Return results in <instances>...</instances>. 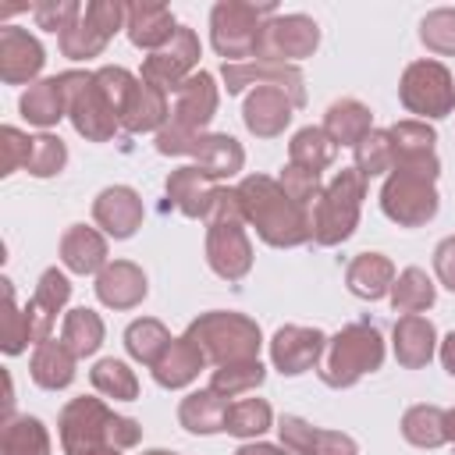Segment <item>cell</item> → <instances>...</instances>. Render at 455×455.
Here are the masks:
<instances>
[{"instance_id":"cell-1","label":"cell","mask_w":455,"mask_h":455,"mask_svg":"<svg viewBox=\"0 0 455 455\" xmlns=\"http://www.w3.org/2000/svg\"><path fill=\"white\" fill-rule=\"evenodd\" d=\"M235 196L242 203L245 220L256 224L263 242H270V245H302V242L313 238L309 210L299 206L295 199H288L277 181H270L263 174H252L235 188Z\"/></svg>"},{"instance_id":"cell-2","label":"cell","mask_w":455,"mask_h":455,"mask_svg":"<svg viewBox=\"0 0 455 455\" xmlns=\"http://www.w3.org/2000/svg\"><path fill=\"white\" fill-rule=\"evenodd\" d=\"M142 437L139 423L114 416L100 398H75L60 412V444L68 455H89L100 448H132Z\"/></svg>"},{"instance_id":"cell-3","label":"cell","mask_w":455,"mask_h":455,"mask_svg":"<svg viewBox=\"0 0 455 455\" xmlns=\"http://www.w3.org/2000/svg\"><path fill=\"white\" fill-rule=\"evenodd\" d=\"M434 178H437V156H412V160H398L395 174L387 178L384 192H380V206L384 213L402 224V228H419L437 213V192H434Z\"/></svg>"},{"instance_id":"cell-4","label":"cell","mask_w":455,"mask_h":455,"mask_svg":"<svg viewBox=\"0 0 455 455\" xmlns=\"http://www.w3.org/2000/svg\"><path fill=\"white\" fill-rule=\"evenodd\" d=\"M242 220H245V213H242L238 196L220 188L213 206H210V213H206V224H210V231H206V259L228 281H238L252 267V249H249V238L242 231Z\"/></svg>"},{"instance_id":"cell-5","label":"cell","mask_w":455,"mask_h":455,"mask_svg":"<svg viewBox=\"0 0 455 455\" xmlns=\"http://www.w3.org/2000/svg\"><path fill=\"white\" fill-rule=\"evenodd\" d=\"M384 363V341L373 323H348L338 331L327 345V355L320 363V380L331 387H348L363 373L377 370Z\"/></svg>"},{"instance_id":"cell-6","label":"cell","mask_w":455,"mask_h":455,"mask_svg":"<svg viewBox=\"0 0 455 455\" xmlns=\"http://www.w3.org/2000/svg\"><path fill=\"white\" fill-rule=\"evenodd\" d=\"M185 338L196 341L203 355L220 366L249 363L259 352V327L242 313H206L185 331Z\"/></svg>"},{"instance_id":"cell-7","label":"cell","mask_w":455,"mask_h":455,"mask_svg":"<svg viewBox=\"0 0 455 455\" xmlns=\"http://www.w3.org/2000/svg\"><path fill=\"white\" fill-rule=\"evenodd\" d=\"M363 185L366 178L352 167L341 171L313 203L309 220H313V242L316 245H338L352 235L355 220H359V203H363Z\"/></svg>"},{"instance_id":"cell-8","label":"cell","mask_w":455,"mask_h":455,"mask_svg":"<svg viewBox=\"0 0 455 455\" xmlns=\"http://www.w3.org/2000/svg\"><path fill=\"white\" fill-rule=\"evenodd\" d=\"M60 89H64V100H68V114L75 121V128L92 139V142H107L117 128V110L110 107V100L103 96L96 75H85V71H68V75H57Z\"/></svg>"},{"instance_id":"cell-9","label":"cell","mask_w":455,"mask_h":455,"mask_svg":"<svg viewBox=\"0 0 455 455\" xmlns=\"http://www.w3.org/2000/svg\"><path fill=\"white\" fill-rule=\"evenodd\" d=\"M274 14V4H217L213 7V46L220 57H256L259 36H263V18Z\"/></svg>"},{"instance_id":"cell-10","label":"cell","mask_w":455,"mask_h":455,"mask_svg":"<svg viewBox=\"0 0 455 455\" xmlns=\"http://www.w3.org/2000/svg\"><path fill=\"white\" fill-rule=\"evenodd\" d=\"M128 18V11L121 4H110V0H96V4H85L82 14L60 32V50L75 60L82 57H96L110 36L121 28V21Z\"/></svg>"},{"instance_id":"cell-11","label":"cell","mask_w":455,"mask_h":455,"mask_svg":"<svg viewBox=\"0 0 455 455\" xmlns=\"http://www.w3.org/2000/svg\"><path fill=\"white\" fill-rule=\"evenodd\" d=\"M402 103L412 110V114H423V117H444L451 114L455 107V85H451V75L444 71V64L437 60H416L405 68V78H402Z\"/></svg>"},{"instance_id":"cell-12","label":"cell","mask_w":455,"mask_h":455,"mask_svg":"<svg viewBox=\"0 0 455 455\" xmlns=\"http://www.w3.org/2000/svg\"><path fill=\"white\" fill-rule=\"evenodd\" d=\"M316 43H320L316 21H309L306 14H284V18H274L263 25L256 60H277V64L302 60L316 50Z\"/></svg>"},{"instance_id":"cell-13","label":"cell","mask_w":455,"mask_h":455,"mask_svg":"<svg viewBox=\"0 0 455 455\" xmlns=\"http://www.w3.org/2000/svg\"><path fill=\"white\" fill-rule=\"evenodd\" d=\"M196 57H199V39L192 36V28H178L167 46H160L153 57H146L142 82H149V85H156L164 92H174L192 75Z\"/></svg>"},{"instance_id":"cell-14","label":"cell","mask_w":455,"mask_h":455,"mask_svg":"<svg viewBox=\"0 0 455 455\" xmlns=\"http://www.w3.org/2000/svg\"><path fill=\"white\" fill-rule=\"evenodd\" d=\"M224 82L228 92H242L249 82L281 89L295 107L306 103V89H302V75L291 64H277V60H249V64H224Z\"/></svg>"},{"instance_id":"cell-15","label":"cell","mask_w":455,"mask_h":455,"mask_svg":"<svg viewBox=\"0 0 455 455\" xmlns=\"http://www.w3.org/2000/svg\"><path fill=\"white\" fill-rule=\"evenodd\" d=\"M217 110V89L206 71H192L178 89H174V107H171V124L181 132L199 135L206 121Z\"/></svg>"},{"instance_id":"cell-16","label":"cell","mask_w":455,"mask_h":455,"mask_svg":"<svg viewBox=\"0 0 455 455\" xmlns=\"http://www.w3.org/2000/svg\"><path fill=\"white\" fill-rule=\"evenodd\" d=\"M320 352H323V334L316 327H295V323H288L270 341V359L288 377L306 373L309 366H316Z\"/></svg>"},{"instance_id":"cell-17","label":"cell","mask_w":455,"mask_h":455,"mask_svg":"<svg viewBox=\"0 0 455 455\" xmlns=\"http://www.w3.org/2000/svg\"><path fill=\"white\" fill-rule=\"evenodd\" d=\"M39 68H43V46L25 28L7 25L0 32V78L18 85V82H28L32 75H39Z\"/></svg>"},{"instance_id":"cell-18","label":"cell","mask_w":455,"mask_h":455,"mask_svg":"<svg viewBox=\"0 0 455 455\" xmlns=\"http://www.w3.org/2000/svg\"><path fill=\"white\" fill-rule=\"evenodd\" d=\"M217 185L206 171H199L196 164L188 167H178L171 178H167V199L185 213V217H206L213 199H217Z\"/></svg>"},{"instance_id":"cell-19","label":"cell","mask_w":455,"mask_h":455,"mask_svg":"<svg viewBox=\"0 0 455 455\" xmlns=\"http://www.w3.org/2000/svg\"><path fill=\"white\" fill-rule=\"evenodd\" d=\"M92 217H96V224H103L107 235L128 238L142 220V203L128 185H114V188L100 192V199L92 206Z\"/></svg>"},{"instance_id":"cell-20","label":"cell","mask_w":455,"mask_h":455,"mask_svg":"<svg viewBox=\"0 0 455 455\" xmlns=\"http://www.w3.org/2000/svg\"><path fill=\"white\" fill-rule=\"evenodd\" d=\"M291 110H295V103H291L281 89L259 85V89L245 100V124H249L252 135L270 139V135L284 132V124L291 121Z\"/></svg>"},{"instance_id":"cell-21","label":"cell","mask_w":455,"mask_h":455,"mask_svg":"<svg viewBox=\"0 0 455 455\" xmlns=\"http://www.w3.org/2000/svg\"><path fill=\"white\" fill-rule=\"evenodd\" d=\"M124 11H128L124 28H128V39H132L135 46H146V50L167 46V43L174 39V32H178L171 11L160 7V4H132V7H124Z\"/></svg>"},{"instance_id":"cell-22","label":"cell","mask_w":455,"mask_h":455,"mask_svg":"<svg viewBox=\"0 0 455 455\" xmlns=\"http://www.w3.org/2000/svg\"><path fill=\"white\" fill-rule=\"evenodd\" d=\"M96 295L103 306H114V309H128L135 306L139 299H146V277L135 263H114V267H103V274L96 277Z\"/></svg>"},{"instance_id":"cell-23","label":"cell","mask_w":455,"mask_h":455,"mask_svg":"<svg viewBox=\"0 0 455 455\" xmlns=\"http://www.w3.org/2000/svg\"><path fill=\"white\" fill-rule=\"evenodd\" d=\"M203 366H206L203 348H199L196 341H188V338H178V341H171L167 352L156 359L153 377H156V384H164V387H185L188 380H196V373H199Z\"/></svg>"},{"instance_id":"cell-24","label":"cell","mask_w":455,"mask_h":455,"mask_svg":"<svg viewBox=\"0 0 455 455\" xmlns=\"http://www.w3.org/2000/svg\"><path fill=\"white\" fill-rule=\"evenodd\" d=\"M395 355L402 366H427L434 355V323L419 313H409L395 323Z\"/></svg>"},{"instance_id":"cell-25","label":"cell","mask_w":455,"mask_h":455,"mask_svg":"<svg viewBox=\"0 0 455 455\" xmlns=\"http://www.w3.org/2000/svg\"><path fill=\"white\" fill-rule=\"evenodd\" d=\"M345 281H348V291L352 295H359V299H380L395 284V267L380 252H359L348 263Z\"/></svg>"},{"instance_id":"cell-26","label":"cell","mask_w":455,"mask_h":455,"mask_svg":"<svg viewBox=\"0 0 455 455\" xmlns=\"http://www.w3.org/2000/svg\"><path fill=\"white\" fill-rule=\"evenodd\" d=\"M75 352L64 345V341H43L32 355V380L46 391H57V387H68L75 380Z\"/></svg>"},{"instance_id":"cell-27","label":"cell","mask_w":455,"mask_h":455,"mask_svg":"<svg viewBox=\"0 0 455 455\" xmlns=\"http://www.w3.org/2000/svg\"><path fill=\"white\" fill-rule=\"evenodd\" d=\"M323 132L331 135L334 146H359L373 128H370V110L359 100H338L327 107Z\"/></svg>"},{"instance_id":"cell-28","label":"cell","mask_w":455,"mask_h":455,"mask_svg":"<svg viewBox=\"0 0 455 455\" xmlns=\"http://www.w3.org/2000/svg\"><path fill=\"white\" fill-rule=\"evenodd\" d=\"M167 92L149 85V82H139L135 92L128 96L124 110H121V121L128 132H149V128H160L164 117H167Z\"/></svg>"},{"instance_id":"cell-29","label":"cell","mask_w":455,"mask_h":455,"mask_svg":"<svg viewBox=\"0 0 455 455\" xmlns=\"http://www.w3.org/2000/svg\"><path fill=\"white\" fill-rule=\"evenodd\" d=\"M60 256H64L68 270H75V274H92V270H100V267L107 263V242H103L92 228L75 224V228L60 238Z\"/></svg>"},{"instance_id":"cell-30","label":"cell","mask_w":455,"mask_h":455,"mask_svg":"<svg viewBox=\"0 0 455 455\" xmlns=\"http://www.w3.org/2000/svg\"><path fill=\"white\" fill-rule=\"evenodd\" d=\"M178 419L192 434H217V430H224V419H228V398L217 395V391H210V387L206 391H192L181 402Z\"/></svg>"},{"instance_id":"cell-31","label":"cell","mask_w":455,"mask_h":455,"mask_svg":"<svg viewBox=\"0 0 455 455\" xmlns=\"http://www.w3.org/2000/svg\"><path fill=\"white\" fill-rule=\"evenodd\" d=\"M192 156H196V167L206 171L210 178H228V174H235V171L242 167V160H245V156H242V146H238L231 135H199Z\"/></svg>"},{"instance_id":"cell-32","label":"cell","mask_w":455,"mask_h":455,"mask_svg":"<svg viewBox=\"0 0 455 455\" xmlns=\"http://www.w3.org/2000/svg\"><path fill=\"white\" fill-rule=\"evenodd\" d=\"M0 448L4 455H50V437H46V427L32 416H7Z\"/></svg>"},{"instance_id":"cell-33","label":"cell","mask_w":455,"mask_h":455,"mask_svg":"<svg viewBox=\"0 0 455 455\" xmlns=\"http://www.w3.org/2000/svg\"><path fill=\"white\" fill-rule=\"evenodd\" d=\"M64 110H68V100H64V89H60L57 78L36 82V85H28V92L21 96V114H25V121L43 124V128H46V124H57Z\"/></svg>"},{"instance_id":"cell-34","label":"cell","mask_w":455,"mask_h":455,"mask_svg":"<svg viewBox=\"0 0 455 455\" xmlns=\"http://www.w3.org/2000/svg\"><path fill=\"white\" fill-rule=\"evenodd\" d=\"M402 434L419 448H437L448 441V412L437 405H412L402 419Z\"/></svg>"},{"instance_id":"cell-35","label":"cell","mask_w":455,"mask_h":455,"mask_svg":"<svg viewBox=\"0 0 455 455\" xmlns=\"http://www.w3.org/2000/svg\"><path fill=\"white\" fill-rule=\"evenodd\" d=\"M338 156V146L331 142V135L323 128H302L295 139H291V164L295 167H306L313 174H320L323 167H331Z\"/></svg>"},{"instance_id":"cell-36","label":"cell","mask_w":455,"mask_h":455,"mask_svg":"<svg viewBox=\"0 0 455 455\" xmlns=\"http://www.w3.org/2000/svg\"><path fill=\"white\" fill-rule=\"evenodd\" d=\"M391 306H395L398 313H405V316L430 309V306H434V284H430V277H427L419 267L402 270L398 281L391 284Z\"/></svg>"},{"instance_id":"cell-37","label":"cell","mask_w":455,"mask_h":455,"mask_svg":"<svg viewBox=\"0 0 455 455\" xmlns=\"http://www.w3.org/2000/svg\"><path fill=\"white\" fill-rule=\"evenodd\" d=\"M60 341L82 359V355H92L103 341V320L92 313V309H71L64 316V334Z\"/></svg>"},{"instance_id":"cell-38","label":"cell","mask_w":455,"mask_h":455,"mask_svg":"<svg viewBox=\"0 0 455 455\" xmlns=\"http://www.w3.org/2000/svg\"><path fill=\"white\" fill-rule=\"evenodd\" d=\"M124 345H128V352L139 359V363H146V366H156V359L167 352V345H171V334L164 331V323H156V320H135L128 331H124Z\"/></svg>"},{"instance_id":"cell-39","label":"cell","mask_w":455,"mask_h":455,"mask_svg":"<svg viewBox=\"0 0 455 455\" xmlns=\"http://www.w3.org/2000/svg\"><path fill=\"white\" fill-rule=\"evenodd\" d=\"M263 377H267V370H263L259 359H249V363H228V366L213 370V377H210V391H217V395H224V398H235V395H242V391L259 387Z\"/></svg>"},{"instance_id":"cell-40","label":"cell","mask_w":455,"mask_h":455,"mask_svg":"<svg viewBox=\"0 0 455 455\" xmlns=\"http://www.w3.org/2000/svg\"><path fill=\"white\" fill-rule=\"evenodd\" d=\"M89 377H92V387H96L100 395H107V398L128 402V398L139 395V380H135V373H132L121 359H100Z\"/></svg>"},{"instance_id":"cell-41","label":"cell","mask_w":455,"mask_h":455,"mask_svg":"<svg viewBox=\"0 0 455 455\" xmlns=\"http://www.w3.org/2000/svg\"><path fill=\"white\" fill-rule=\"evenodd\" d=\"M270 427V405L263 398H238L228 405V419L224 430L235 437H256Z\"/></svg>"},{"instance_id":"cell-42","label":"cell","mask_w":455,"mask_h":455,"mask_svg":"<svg viewBox=\"0 0 455 455\" xmlns=\"http://www.w3.org/2000/svg\"><path fill=\"white\" fill-rule=\"evenodd\" d=\"M355 171H359L363 178L395 171V142H391V132H370V135L355 146Z\"/></svg>"},{"instance_id":"cell-43","label":"cell","mask_w":455,"mask_h":455,"mask_svg":"<svg viewBox=\"0 0 455 455\" xmlns=\"http://www.w3.org/2000/svg\"><path fill=\"white\" fill-rule=\"evenodd\" d=\"M391 142H395V164L398 160H412V156H434V132L423 121H398L387 128Z\"/></svg>"},{"instance_id":"cell-44","label":"cell","mask_w":455,"mask_h":455,"mask_svg":"<svg viewBox=\"0 0 455 455\" xmlns=\"http://www.w3.org/2000/svg\"><path fill=\"white\" fill-rule=\"evenodd\" d=\"M64 160H68L64 142L53 139V135H39V139H32V146H28L25 167H28L36 178H50V174H57V171L64 167Z\"/></svg>"},{"instance_id":"cell-45","label":"cell","mask_w":455,"mask_h":455,"mask_svg":"<svg viewBox=\"0 0 455 455\" xmlns=\"http://www.w3.org/2000/svg\"><path fill=\"white\" fill-rule=\"evenodd\" d=\"M419 39L434 53H455V11L441 7V11L427 14L423 18V28H419Z\"/></svg>"},{"instance_id":"cell-46","label":"cell","mask_w":455,"mask_h":455,"mask_svg":"<svg viewBox=\"0 0 455 455\" xmlns=\"http://www.w3.org/2000/svg\"><path fill=\"white\" fill-rule=\"evenodd\" d=\"M277 185L284 188V196H288V199H295V203H299V206H306V210H313V203L320 199V174H313V171H306V167L288 164Z\"/></svg>"},{"instance_id":"cell-47","label":"cell","mask_w":455,"mask_h":455,"mask_svg":"<svg viewBox=\"0 0 455 455\" xmlns=\"http://www.w3.org/2000/svg\"><path fill=\"white\" fill-rule=\"evenodd\" d=\"M68 295H71V284H68V277H64L60 270H46V274L39 277V288H36L32 302H36L43 313L57 316V309L68 302Z\"/></svg>"},{"instance_id":"cell-48","label":"cell","mask_w":455,"mask_h":455,"mask_svg":"<svg viewBox=\"0 0 455 455\" xmlns=\"http://www.w3.org/2000/svg\"><path fill=\"white\" fill-rule=\"evenodd\" d=\"M277 430H281V444H284V451H291V455H309L313 437H316V427H309V423L299 419V416H281Z\"/></svg>"},{"instance_id":"cell-49","label":"cell","mask_w":455,"mask_h":455,"mask_svg":"<svg viewBox=\"0 0 455 455\" xmlns=\"http://www.w3.org/2000/svg\"><path fill=\"white\" fill-rule=\"evenodd\" d=\"M78 14H82V7L71 4V0H64V4H36L32 7V18L39 21V28H50V32H64Z\"/></svg>"},{"instance_id":"cell-50","label":"cell","mask_w":455,"mask_h":455,"mask_svg":"<svg viewBox=\"0 0 455 455\" xmlns=\"http://www.w3.org/2000/svg\"><path fill=\"white\" fill-rule=\"evenodd\" d=\"M0 146H4V164H0V167H4V174H11L18 164L28 160V146H32V139H25L18 128H4V142H0Z\"/></svg>"},{"instance_id":"cell-51","label":"cell","mask_w":455,"mask_h":455,"mask_svg":"<svg viewBox=\"0 0 455 455\" xmlns=\"http://www.w3.org/2000/svg\"><path fill=\"white\" fill-rule=\"evenodd\" d=\"M309 455H355V441L338 430H316Z\"/></svg>"},{"instance_id":"cell-52","label":"cell","mask_w":455,"mask_h":455,"mask_svg":"<svg viewBox=\"0 0 455 455\" xmlns=\"http://www.w3.org/2000/svg\"><path fill=\"white\" fill-rule=\"evenodd\" d=\"M434 270H437V277L455 291V238H444V242L437 245V252H434Z\"/></svg>"},{"instance_id":"cell-53","label":"cell","mask_w":455,"mask_h":455,"mask_svg":"<svg viewBox=\"0 0 455 455\" xmlns=\"http://www.w3.org/2000/svg\"><path fill=\"white\" fill-rule=\"evenodd\" d=\"M441 359H444V370L455 377V331L444 338V345H441Z\"/></svg>"},{"instance_id":"cell-54","label":"cell","mask_w":455,"mask_h":455,"mask_svg":"<svg viewBox=\"0 0 455 455\" xmlns=\"http://www.w3.org/2000/svg\"><path fill=\"white\" fill-rule=\"evenodd\" d=\"M235 455H291V451H277L274 444H242Z\"/></svg>"},{"instance_id":"cell-55","label":"cell","mask_w":455,"mask_h":455,"mask_svg":"<svg viewBox=\"0 0 455 455\" xmlns=\"http://www.w3.org/2000/svg\"><path fill=\"white\" fill-rule=\"evenodd\" d=\"M448 441H455V409L448 412Z\"/></svg>"},{"instance_id":"cell-56","label":"cell","mask_w":455,"mask_h":455,"mask_svg":"<svg viewBox=\"0 0 455 455\" xmlns=\"http://www.w3.org/2000/svg\"><path fill=\"white\" fill-rule=\"evenodd\" d=\"M89 455H121V448H100V451H89Z\"/></svg>"},{"instance_id":"cell-57","label":"cell","mask_w":455,"mask_h":455,"mask_svg":"<svg viewBox=\"0 0 455 455\" xmlns=\"http://www.w3.org/2000/svg\"><path fill=\"white\" fill-rule=\"evenodd\" d=\"M146 455H174V451H146Z\"/></svg>"}]
</instances>
